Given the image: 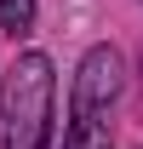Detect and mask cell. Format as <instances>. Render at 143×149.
Segmentation results:
<instances>
[{
	"mask_svg": "<svg viewBox=\"0 0 143 149\" xmlns=\"http://www.w3.org/2000/svg\"><path fill=\"white\" fill-rule=\"evenodd\" d=\"M57 74L46 52H23L0 86V149H52Z\"/></svg>",
	"mask_w": 143,
	"mask_h": 149,
	"instance_id": "cell-2",
	"label": "cell"
},
{
	"mask_svg": "<svg viewBox=\"0 0 143 149\" xmlns=\"http://www.w3.org/2000/svg\"><path fill=\"white\" fill-rule=\"evenodd\" d=\"M126 92V57L115 46H86L80 69L69 86V126H63V149H109V115Z\"/></svg>",
	"mask_w": 143,
	"mask_h": 149,
	"instance_id": "cell-1",
	"label": "cell"
},
{
	"mask_svg": "<svg viewBox=\"0 0 143 149\" xmlns=\"http://www.w3.org/2000/svg\"><path fill=\"white\" fill-rule=\"evenodd\" d=\"M0 29L12 40H23L29 29H35V0H0Z\"/></svg>",
	"mask_w": 143,
	"mask_h": 149,
	"instance_id": "cell-3",
	"label": "cell"
}]
</instances>
